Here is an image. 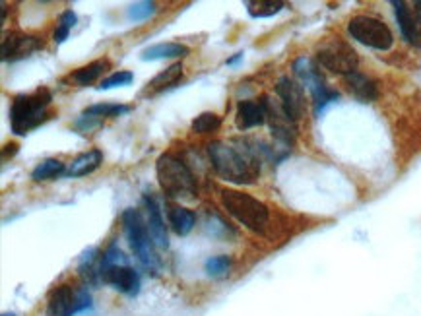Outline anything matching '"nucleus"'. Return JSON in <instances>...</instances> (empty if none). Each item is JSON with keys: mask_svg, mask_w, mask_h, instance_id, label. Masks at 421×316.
<instances>
[{"mask_svg": "<svg viewBox=\"0 0 421 316\" xmlns=\"http://www.w3.org/2000/svg\"><path fill=\"white\" fill-rule=\"evenodd\" d=\"M167 215H169V225L177 235H188L196 224V215L181 206H171Z\"/></svg>", "mask_w": 421, "mask_h": 316, "instance_id": "412c9836", "label": "nucleus"}, {"mask_svg": "<svg viewBox=\"0 0 421 316\" xmlns=\"http://www.w3.org/2000/svg\"><path fill=\"white\" fill-rule=\"evenodd\" d=\"M101 279L105 284L115 287L117 291H121L124 295L134 297L140 291V275L130 266H115L109 270H103Z\"/></svg>", "mask_w": 421, "mask_h": 316, "instance_id": "f8f14e48", "label": "nucleus"}, {"mask_svg": "<svg viewBox=\"0 0 421 316\" xmlns=\"http://www.w3.org/2000/svg\"><path fill=\"white\" fill-rule=\"evenodd\" d=\"M115 266H126V258H124L123 250L113 243V245L103 253L101 262H99V272L109 270V268H115Z\"/></svg>", "mask_w": 421, "mask_h": 316, "instance_id": "7c9ffc66", "label": "nucleus"}, {"mask_svg": "<svg viewBox=\"0 0 421 316\" xmlns=\"http://www.w3.org/2000/svg\"><path fill=\"white\" fill-rule=\"evenodd\" d=\"M181 76H183V64H181V62H175L169 68L159 72L154 80L148 83V93H150V95H155V93L164 92L165 88H171V86L179 82Z\"/></svg>", "mask_w": 421, "mask_h": 316, "instance_id": "aec40b11", "label": "nucleus"}, {"mask_svg": "<svg viewBox=\"0 0 421 316\" xmlns=\"http://www.w3.org/2000/svg\"><path fill=\"white\" fill-rule=\"evenodd\" d=\"M2 316H16V315H14V313H4Z\"/></svg>", "mask_w": 421, "mask_h": 316, "instance_id": "c9c22d12", "label": "nucleus"}, {"mask_svg": "<svg viewBox=\"0 0 421 316\" xmlns=\"http://www.w3.org/2000/svg\"><path fill=\"white\" fill-rule=\"evenodd\" d=\"M222 206L226 208L227 214L233 215L239 224L245 225L251 231L260 235L266 231V225L270 221L266 204L253 198L251 194L239 192L233 188H224L222 190Z\"/></svg>", "mask_w": 421, "mask_h": 316, "instance_id": "20e7f679", "label": "nucleus"}, {"mask_svg": "<svg viewBox=\"0 0 421 316\" xmlns=\"http://www.w3.org/2000/svg\"><path fill=\"white\" fill-rule=\"evenodd\" d=\"M134 80V74L128 70H119L107 76L101 83H99V90H113V88H121V86H128Z\"/></svg>", "mask_w": 421, "mask_h": 316, "instance_id": "2f4dec72", "label": "nucleus"}, {"mask_svg": "<svg viewBox=\"0 0 421 316\" xmlns=\"http://www.w3.org/2000/svg\"><path fill=\"white\" fill-rule=\"evenodd\" d=\"M52 95L47 88H39L37 92L26 93L14 97L10 105V128L12 132L23 136L47 119V107L51 105Z\"/></svg>", "mask_w": 421, "mask_h": 316, "instance_id": "f03ea898", "label": "nucleus"}, {"mask_svg": "<svg viewBox=\"0 0 421 316\" xmlns=\"http://www.w3.org/2000/svg\"><path fill=\"white\" fill-rule=\"evenodd\" d=\"M123 225L126 239L130 243V248L136 255V258L142 262L148 270H155L157 268V256L154 250V239L150 235L148 224L144 221L142 214L138 210H126L123 214Z\"/></svg>", "mask_w": 421, "mask_h": 316, "instance_id": "39448f33", "label": "nucleus"}, {"mask_svg": "<svg viewBox=\"0 0 421 316\" xmlns=\"http://www.w3.org/2000/svg\"><path fill=\"white\" fill-rule=\"evenodd\" d=\"M157 183L169 198L190 200L196 194V181L185 161L171 153H164L155 164Z\"/></svg>", "mask_w": 421, "mask_h": 316, "instance_id": "7ed1b4c3", "label": "nucleus"}, {"mask_svg": "<svg viewBox=\"0 0 421 316\" xmlns=\"http://www.w3.org/2000/svg\"><path fill=\"white\" fill-rule=\"evenodd\" d=\"M241 59H243V52H237L235 57H231V59H227L226 64H227V66H233V64H237V62L241 61Z\"/></svg>", "mask_w": 421, "mask_h": 316, "instance_id": "72a5a7b5", "label": "nucleus"}, {"mask_svg": "<svg viewBox=\"0 0 421 316\" xmlns=\"http://www.w3.org/2000/svg\"><path fill=\"white\" fill-rule=\"evenodd\" d=\"M49 316H72L78 313V291L70 286L55 287L47 305Z\"/></svg>", "mask_w": 421, "mask_h": 316, "instance_id": "2eb2a0df", "label": "nucleus"}, {"mask_svg": "<svg viewBox=\"0 0 421 316\" xmlns=\"http://www.w3.org/2000/svg\"><path fill=\"white\" fill-rule=\"evenodd\" d=\"M154 14H155V2H150V0H144V2H134V4L128 6V12H126L128 20L133 21L148 20V18L154 16Z\"/></svg>", "mask_w": 421, "mask_h": 316, "instance_id": "c85d7f7f", "label": "nucleus"}, {"mask_svg": "<svg viewBox=\"0 0 421 316\" xmlns=\"http://www.w3.org/2000/svg\"><path fill=\"white\" fill-rule=\"evenodd\" d=\"M276 95L282 107L286 109L289 117L297 123L305 112V95H303V86L297 80H291L288 76L280 78L276 83Z\"/></svg>", "mask_w": 421, "mask_h": 316, "instance_id": "9d476101", "label": "nucleus"}, {"mask_svg": "<svg viewBox=\"0 0 421 316\" xmlns=\"http://www.w3.org/2000/svg\"><path fill=\"white\" fill-rule=\"evenodd\" d=\"M144 204H146V224H148V229H150V235H152V239H154L155 246L167 248V246H169V241H167V229H165V221L164 217H161V212H159V206H157L155 198H152V196H146Z\"/></svg>", "mask_w": 421, "mask_h": 316, "instance_id": "dca6fc26", "label": "nucleus"}, {"mask_svg": "<svg viewBox=\"0 0 421 316\" xmlns=\"http://www.w3.org/2000/svg\"><path fill=\"white\" fill-rule=\"evenodd\" d=\"M266 123V97L239 101L235 112V124L239 130H251Z\"/></svg>", "mask_w": 421, "mask_h": 316, "instance_id": "ddd939ff", "label": "nucleus"}, {"mask_svg": "<svg viewBox=\"0 0 421 316\" xmlns=\"http://www.w3.org/2000/svg\"><path fill=\"white\" fill-rule=\"evenodd\" d=\"M346 88L351 95H355L360 101L371 103L379 97V90H377V82L371 80L369 76L361 74V72H351L348 76H344Z\"/></svg>", "mask_w": 421, "mask_h": 316, "instance_id": "f3484780", "label": "nucleus"}, {"mask_svg": "<svg viewBox=\"0 0 421 316\" xmlns=\"http://www.w3.org/2000/svg\"><path fill=\"white\" fill-rule=\"evenodd\" d=\"M101 123H103V119L95 117V115H92V112L84 111L74 126H76L80 132H90V130H93V128H97V126H99Z\"/></svg>", "mask_w": 421, "mask_h": 316, "instance_id": "473e14b6", "label": "nucleus"}, {"mask_svg": "<svg viewBox=\"0 0 421 316\" xmlns=\"http://www.w3.org/2000/svg\"><path fill=\"white\" fill-rule=\"evenodd\" d=\"M286 8L284 2L280 0H253L247 2V10L253 18H272Z\"/></svg>", "mask_w": 421, "mask_h": 316, "instance_id": "393cba45", "label": "nucleus"}, {"mask_svg": "<svg viewBox=\"0 0 421 316\" xmlns=\"http://www.w3.org/2000/svg\"><path fill=\"white\" fill-rule=\"evenodd\" d=\"M293 74L299 80L301 86H305L311 95H313V101H315V107H317V112L329 105L330 101L338 99V92H332L329 86H326V80L324 76L320 74L319 66L311 59H305L301 57L297 61L293 62Z\"/></svg>", "mask_w": 421, "mask_h": 316, "instance_id": "0eeeda50", "label": "nucleus"}, {"mask_svg": "<svg viewBox=\"0 0 421 316\" xmlns=\"http://www.w3.org/2000/svg\"><path fill=\"white\" fill-rule=\"evenodd\" d=\"M190 52V49L186 45H181V43H157V45H152L148 47L144 52H142V61H161V59H183Z\"/></svg>", "mask_w": 421, "mask_h": 316, "instance_id": "6ab92c4d", "label": "nucleus"}, {"mask_svg": "<svg viewBox=\"0 0 421 316\" xmlns=\"http://www.w3.org/2000/svg\"><path fill=\"white\" fill-rule=\"evenodd\" d=\"M266 123L272 130V136L277 142L291 146L297 136V123L289 117L280 101H272L266 97Z\"/></svg>", "mask_w": 421, "mask_h": 316, "instance_id": "1a4fd4ad", "label": "nucleus"}, {"mask_svg": "<svg viewBox=\"0 0 421 316\" xmlns=\"http://www.w3.org/2000/svg\"><path fill=\"white\" fill-rule=\"evenodd\" d=\"M394 12H396V20H398V28H400L404 39L413 45L415 49L421 51V20L420 16H415L413 12L408 8L406 2L402 0H394L392 2Z\"/></svg>", "mask_w": 421, "mask_h": 316, "instance_id": "4468645a", "label": "nucleus"}, {"mask_svg": "<svg viewBox=\"0 0 421 316\" xmlns=\"http://www.w3.org/2000/svg\"><path fill=\"white\" fill-rule=\"evenodd\" d=\"M349 35L365 47L377 49V51H389L394 43L391 28L384 21L377 20L373 16H355L348 23Z\"/></svg>", "mask_w": 421, "mask_h": 316, "instance_id": "423d86ee", "label": "nucleus"}, {"mask_svg": "<svg viewBox=\"0 0 421 316\" xmlns=\"http://www.w3.org/2000/svg\"><path fill=\"white\" fill-rule=\"evenodd\" d=\"M212 167L224 181L255 184L260 177V157L255 148L243 140L212 142L208 146Z\"/></svg>", "mask_w": 421, "mask_h": 316, "instance_id": "f257e3e1", "label": "nucleus"}, {"mask_svg": "<svg viewBox=\"0 0 421 316\" xmlns=\"http://www.w3.org/2000/svg\"><path fill=\"white\" fill-rule=\"evenodd\" d=\"M222 126V119L216 112H202L193 121V132L196 134H212Z\"/></svg>", "mask_w": 421, "mask_h": 316, "instance_id": "a878e982", "label": "nucleus"}, {"mask_svg": "<svg viewBox=\"0 0 421 316\" xmlns=\"http://www.w3.org/2000/svg\"><path fill=\"white\" fill-rule=\"evenodd\" d=\"M109 70V62L107 61H93L90 62L88 66H82V68H78V70L72 74V80L78 86H90V83H93L99 76H101L103 72Z\"/></svg>", "mask_w": 421, "mask_h": 316, "instance_id": "4be33fe9", "label": "nucleus"}, {"mask_svg": "<svg viewBox=\"0 0 421 316\" xmlns=\"http://www.w3.org/2000/svg\"><path fill=\"white\" fill-rule=\"evenodd\" d=\"M317 61L326 70L342 74V76H348L351 72H355L358 64H360L358 52L353 51L348 43L340 41V39H330L324 45H320L319 51H317Z\"/></svg>", "mask_w": 421, "mask_h": 316, "instance_id": "6e6552de", "label": "nucleus"}, {"mask_svg": "<svg viewBox=\"0 0 421 316\" xmlns=\"http://www.w3.org/2000/svg\"><path fill=\"white\" fill-rule=\"evenodd\" d=\"M74 26H76V14L72 10L62 12L61 20L57 23V30H55V43L61 45V43L66 41V37L72 31Z\"/></svg>", "mask_w": 421, "mask_h": 316, "instance_id": "cd10ccee", "label": "nucleus"}, {"mask_svg": "<svg viewBox=\"0 0 421 316\" xmlns=\"http://www.w3.org/2000/svg\"><path fill=\"white\" fill-rule=\"evenodd\" d=\"M97 262V248H90L86 250L80 260V266H78V272L82 275L84 279L88 284H97L101 279V272H99V266H95Z\"/></svg>", "mask_w": 421, "mask_h": 316, "instance_id": "b1692460", "label": "nucleus"}, {"mask_svg": "<svg viewBox=\"0 0 421 316\" xmlns=\"http://www.w3.org/2000/svg\"><path fill=\"white\" fill-rule=\"evenodd\" d=\"M415 12H418V16H420V20H421V0L415 2Z\"/></svg>", "mask_w": 421, "mask_h": 316, "instance_id": "f704fd0d", "label": "nucleus"}, {"mask_svg": "<svg viewBox=\"0 0 421 316\" xmlns=\"http://www.w3.org/2000/svg\"><path fill=\"white\" fill-rule=\"evenodd\" d=\"M103 164V153L99 150H90V152L82 153L74 159L72 164L66 169V177H86V175L93 173L99 165Z\"/></svg>", "mask_w": 421, "mask_h": 316, "instance_id": "a211bd4d", "label": "nucleus"}, {"mask_svg": "<svg viewBox=\"0 0 421 316\" xmlns=\"http://www.w3.org/2000/svg\"><path fill=\"white\" fill-rule=\"evenodd\" d=\"M43 47V41L35 35H28V33H8L2 37V61L14 62L30 57L31 52L39 51Z\"/></svg>", "mask_w": 421, "mask_h": 316, "instance_id": "9b49d317", "label": "nucleus"}, {"mask_svg": "<svg viewBox=\"0 0 421 316\" xmlns=\"http://www.w3.org/2000/svg\"><path fill=\"white\" fill-rule=\"evenodd\" d=\"M229 268H231V258L226 255L212 256V258L206 260V272H208V275H212V277L226 275L229 272Z\"/></svg>", "mask_w": 421, "mask_h": 316, "instance_id": "c756f323", "label": "nucleus"}, {"mask_svg": "<svg viewBox=\"0 0 421 316\" xmlns=\"http://www.w3.org/2000/svg\"><path fill=\"white\" fill-rule=\"evenodd\" d=\"M86 111L99 117V119H113V117H121L124 112L130 111V107L128 105H119V103H99V105L88 107Z\"/></svg>", "mask_w": 421, "mask_h": 316, "instance_id": "bb28decb", "label": "nucleus"}, {"mask_svg": "<svg viewBox=\"0 0 421 316\" xmlns=\"http://www.w3.org/2000/svg\"><path fill=\"white\" fill-rule=\"evenodd\" d=\"M61 175H66V167L59 159H45L31 171V179L41 183V181H52Z\"/></svg>", "mask_w": 421, "mask_h": 316, "instance_id": "5701e85b", "label": "nucleus"}]
</instances>
